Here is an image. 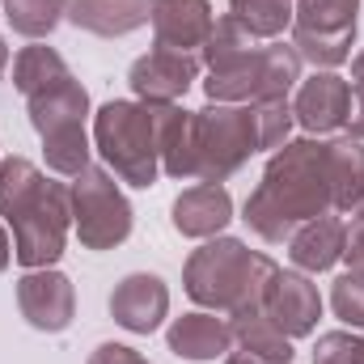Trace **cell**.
I'll use <instances>...</instances> for the list:
<instances>
[{
  "instance_id": "38",
  "label": "cell",
  "mask_w": 364,
  "mask_h": 364,
  "mask_svg": "<svg viewBox=\"0 0 364 364\" xmlns=\"http://www.w3.org/2000/svg\"><path fill=\"white\" fill-rule=\"evenodd\" d=\"M352 216H356V220H364V195H360V203L352 208Z\"/></svg>"
},
{
  "instance_id": "20",
  "label": "cell",
  "mask_w": 364,
  "mask_h": 364,
  "mask_svg": "<svg viewBox=\"0 0 364 364\" xmlns=\"http://www.w3.org/2000/svg\"><path fill=\"white\" fill-rule=\"evenodd\" d=\"M255 55H259V43H255V34H250L233 13H229V17H216L208 43L199 47V60H203L208 73H233V68H242V64L255 60Z\"/></svg>"
},
{
  "instance_id": "15",
  "label": "cell",
  "mask_w": 364,
  "mask_h": 364,
  "mask_svg": "<svg viewBox=\"0 0 364 364\" xmlns=\"http://www.w3.org/2000/svg\"><path fill=\"white\" fill-rule=\"evenodd\" d=\"M216 26V13L208 0H153V34L157 47L170 51H199Z\"/></svg>"
},
{
  "instance_id": "34",
  "label": "cell",
  "mask_w": 364,
  "mask_h": 364,
  "mask_svg": "<svg viewBox=\"0 0 364 364\" xmlns=\"http://www.w3.org/2000/svg\"><path fill=\"white\" fill-rule=\"evenodd\" d=\"M9 259H13V242H9V233H4V225H0V272L9 267Z\"/></svg>"
},
{
  "instance_id": "1",
  "label": "cell",
  "mask_w": 364,
  "mask_h": 364,
  "mask_svg": "<svg viewBox=\"0 0 364 364\" xmlns=\"http://www.w3.org/2000/svg\"><path fill=\"white\" fill-rule=\"evenodd\" d=\"M335 212L331 170H326V144L318 136H301L275 149L259 186L246 199L242 220L272 246H284L301 225Z\"/></svg>"
},
{
  "instance_id": "12",
  "label": "cell",
  "mask_w": 364,
  "mask_h": 364,
  "mask_svg": "<svg viewBox=\"0 0 364 364\" xmlns=\"http://www.w3.org/2000/svg\"><path fill=\"white\" fill-rule=\"evenodd\" d=\"M263 314L272 318L288 339L314 335L318 331V318H322L318 284H309L305 272H275L272 288H267V301H263Z\"/></svg>"
},
{
  "instance_id": "7",
  "label": "cell",
  "mask_w": 364,
  "mask_h": 364,
  "mask_svg": "<svg viewBox=\"0 0 364 364\" xmlns=\"http://www.w3.org/2000/svg\"><path fill=\"white\" fill-rule=\"evenodd\" d=\"M360 0H292V47L318 73L352 60Z\"/></svg>"
},
{
  "instance_id": "14",
  "label": "cell",
  "mask_w": 364,
  "mask_h": 364,
  "mask_svg": "<svg viewBox=\"0 0 364 364\" xmlns=\"http://www.w3.org/2000/svg\"><path fill=\"white\" fill-rule=\"evenodd\" d=\"M166 343L182 360H195V364L225 360L233 352V326L225 318H216L212 309H195V314H182V318L170 322Z\"/></svg>"
},
{
  "instance_id": "33",
  "label": "cell",
  "mask_w": 364,
  "mask_h": 364,
  "mask_svg": "<svg viewBox=\"0 0 364 364\" xmlns=\"http://www.w3.org/2000/svg\"><path fill=\"white\" fill-rule=\"evenodd\" d=\"M348 132L352 140H364V85H352V102H348Z\"/></svg>"
},
{
  "instance_id": "11",
  "label": "cell",
  "mask_w": 364,
  "mask_h": 364,
  "mask_svg": "<svg viewBox=\"0 0 364 364\" xmlns=\"http://www.w3.org/2000/svg\"><path fill=\"white\" fill-rule=\"evenodd\" d=\"M170 314V288L161 275L132 272L110 292V318L132 335H153Z\"/></svg>"
},
{
  "instance_id": "23",
  "label": "cell",
  "mask_w": 364,
  "mask_h": 364,
  "mask_svg": "<svg viewBox=\"0 0 364 364\" xmlns=\"http://www.w3.org/2000/svg\"><path fill=\"white\" fill-rule=\"evenodd\" d=\"M64 77H73V68L64 64V55H60L55 47L34 43V47H21L17 60H13V85H17L21 97L47 90V85H55V81H64Z\"/></svg>"
},
{
  "instance_id": "40",
  "label": "cell",
  "mask_w": 364,
  "mask_h": 364,
  "mask_svg": "<svg viewBox=\"0 0 364 364\" xmlns=\"http://www.w3.org/2000/svg\"><path fill=\"white\" fill-rule=\"evenodd\" d=\"M0 4H4V0H0Z\"/></svg>"
},
{
  "instance_id": "25",
  "label": "cell",
  "mask_w": 364,
  "mask_h": 364,
  "mask_svg": "<svg viewBox=\"0 0 364 364\" xmlns=\"http://www.w3.org/2000/svg\"><path fill=\"white\" fill-rule=\"evenodd\" d=\"M64 4L68 0H4V21L21 38H47L64 21Z\"/></svg>"
},
{
  "instance_id": "4",
  "label": "cell",
  "mask_w": 364,
  "mask_h": 364,
  "mask_svg": "<svg viewBox=\"0 0 364 364\" xmlns=\"http://www.w3.org/2000/svg\"><path fill=\"white\" fill-rule=\"evenodd\" d=\"M26 110H30V127L43 136V157H47V170L60 174V178H77L90 170V132H85V119H90V93L77 77H64L47 90L30 93L26 97Z\"/></svg>"
},
{
  "instance_id": "16",
  "label": "cell",
  "mask_w": 364,
  "mask_h": 364,
  "mask_svg": "<svg viewBox=\"0 0 364 364\" xmlns=\"http://www.w3.org/2000/svg\"><path fill=\"white\" fill-rule=\"evenodd\" d=\"M161 174L170 178H195V110H182L178 102H149Z\"/></svg>"
},
{
  "instance_id": "24",
  "label": "cell",
  "mask_w": 364,
  "mask_h": 364,
  "mask_svg": "<svg viewBox=\"0 0 364 364\" xmlns=\"http://www.w3.org/2000/svg\"><path fill=\"white\" fill-rule=\"evenodd\" d=\"M301 55L292 43H272L259 51V97L255 102H272V97H288L301 85Z\"/></svg>"
},
{
  "instance_id": "35",
  "label": "cell",
  "mask_w": 364,
  "mask_h": 364,
  "mask_svg": "<svg viewBox=\"0 0 364 364\" xmlns=\"http://www.w3.org/2000/svg\"><path fill=\"white\" fill-rule=\"evenodd\" d=\"M225 364H267V360H259V356H250V352H242V348H237V352H229V356H225Z\"/></svg>"
},
{
  "instance_id": "26",
  "label": "cell",
  "mask_w": 364,
  "mask_h": 364,
  "mask_svg": "<svg viewBox=\"0 0 364 364\" xmlns=\"http://www.w3.org/2000/svg\"><path fill=\"white\" fill-rule=\"evenodd\" d=\"M229 13L255 38H279L292 26V0H229Z\"/></svg>"
},
{
  "instance_id": "36",
  "label": "cell",
  "mask_w": 364,
  "mask_h": 364,
  "mask_svg": "<svg viewBox=\"0 0 364 364\" xmlns=\"http://www.w3.org/2000/svg\"><path fill=\"white\" fill-rule=\"evenodd\" d=\"M352 77H356V85H364V51L352 60Z\"/></svg>"
},
{
  "instance_id": "31",
  "label": "cell",
  "mask_w": 364,
  "mask_h": 364,
  "mask_svg": "<svg viewBox=\"0 0 364 364\" xmlns=\"http://www.w3.org/2000/svg\"><path fill=\"white\" fill-rule=\"evenodd\" d=\"M85 364H149V360L127 343H102V348H93V356Z\"/></svg>"
},
{
  "instance_id": "3",
  "label": "cell",
  "mask_w": 364,
  "mask_h": 364,
  "mask_svg": "<svg viewBox=\"0 0 364 364\" xmlns=\"http://www.w3.org/2000/svg\"><path fill=\"white\" fill-rule=\"evenodd\" d=\"M275 267L267 255H255L237 237H208L199 250H191L182 267V288L195 305L212 314H255L267 301V288L275 279Z\"/></svg>"
},
{
  "instance_id": "9",
  "label": "cell",
  "mask_w": 364,
  "mask_h": 364,
  "mask_svg": "<svg viewBox=\"0 0 364 364\" xmlns=\"http://www.w3.org/2000/svg\"><path fill=\"white\" fill-rule=\"evenodd\" d=\"M17 309L21 318L43 331V335H60L73 326L77 318V288L73 279L55 267H38V272H26L17 279Z\"/></svg>"
},
{
  "instance_id": "27",
  "label": "cell",
  "mask_w": 364,
  "mask_h": 364,
  "mask_svg": "<svg viewBox=\"0 0 364 364\" xmlns=\"http://www.w3.org/2000/svg\"><path fill=\"white\" fill-rule=\"evenodd\" d=\"M259 51H263V47H259ZM203 93H208V102H229V106L255 102V97H259V55L246 60V64L233 68V73H208Z\"/></svg>"
},
{
  "instance_id": "2",
  "label": "cell",
  "mask_w": 364,
  "mask_h": 364,
  "mask_svg": "<svg viewBox=\"0 0 364 364\" xmlns=\"http://www.w3.org/2000/svg\"><path fill=\"white\" fill-rule=\"evenodd\" d=\"M0 216L13 225V259L26 272L55 267L73 229V191L51 182L34 161H0Z\"/></svg>"
},
{
  "instance_id": "30",
  "label": "cell",
  "mask_w": 364,
  "mask_h": 364,
  "mask_svg": "<svg viewBox=\"0 0 364 364\" xmlns=\"http://www.w3.org/2000/svg\"><path fill=\"white\" fill-rule=\"evenodd\" d=\"M314 364H360V339L352 331H326V335H318Z\"/></svg>"
},
{
  "instance_id": "37",
  "label": "cell",
  "mask_w": 364,
  "mask_h": 364,
  "mask_svg": "<svg viewBox=\"0 0 364 364\" xmlns=\"http://www.w3.org/2000/svg\"><path fill=\"white\" fill-rule=\"evenodd\" d=\"M9 68V47H4V34H0V73Z\"/></svg>"
},
{
  "instance_id": "19",
  "label": "cell",
  "mask_w": 364,
  "mask_h": 364,
  "mask_svg": "<svg viewBox=\"0 0 364 364\" xmlns=\"http://www.w3.org/2000/svg\"><path fill=\"white\" fill-rule=\"evenodd\" d=\"M343 237H348V225L335 212H326V216L301 225L288 237V259L296 263V272H305V275L331 272L343 259Z\"/></svg>"
},
{
  "instance_id": "29",
  "label": "cell",
  "mask_w": 364,
  "mask_h": 364,
  "mask_svg": "<svg viewBox=\"0 0 364 364\" xmlns=\"http://www.w3.org/2000/svg\"><path fill=\"white\" fill-rule=\"evenodd\" d=\"M331 309L343 326L364 331V272H343L331 284Z\"/></svg>"
},
{
  "instance_id": "6",
  "label": "cell",
  "mask_w": 364,
  "mask_h": 364,
  "mask_svg": "<svg viewBox=\"0 0 364 364\" xmlns=\"http://www.w3.org/2000/svg\"><path fill=\"white\" fill-rule=\"evenodd\" d=\"M259 153L255 132V106H229L208 102L195 110V178L199 182H229L250 157Z\"/></svg>"
},
{
  "instance_id": "22",
  "label": "cell",
  "mask_w": 364,
  "mask_h": 364,
  "mask_svg": "<svg viewBox=\"0 0 364 364\" xmlns=\"http://www.w3.org/2000/svg\"><path fill=\"white\" fill-rule=\"evenodd\" d=\"M233 343L242 348V352H250V356H259V360L267 364H292V339L275 326L272 318L263 314V309H255V314H233Z\"/></svg>"
},
{
  "instance_id": "17",
  "label": "cell",
  "mask_w": 364,
  "mask_h": 364,
  "mask_svg": "<svg viewBox=\"0 0 364 364\" xmlns=\"http://www.w3.org/2000/svg\"><path fill=\"white\" fill-rule=\"evenodd\" d=\"M64 17L97 38H123L153 21V0H68Z\"/></svg>"
},
{
  "instance_id": "39",
  "label": "cell",
  "mask_w": 364,
  "mask_h": 364,
  "mask_svg": "<svg viewBox=\"0 0 364 364\" xmlns=\"http://www.w3.org/2000/svg\"><path fill=\"white\" fill-rule=\"evenodd\" d=\"M360 364H364V339H360Z\"/></svg>"
},
{
  "instance_id": "28",
  "label": "cell",
  "mask_w": 364,
  "mask_h": 364,
  "mask_svg": "<svg viewBox=\"0 0 364 364\" xmlns=\"http://www.w3.org/2000/svg\"><path fill=\"white\" fill-rule=\"evenodd\" d=\"M250 106H255L259 153H267V149H279V144H288V140H292V123H296V114H292V102H288V97L250 102Z\"/></svg>"
},
{
  "instance_id": "32",
  "label": "cell",
  "mask_w": 364,
  "mask_h": 364,
  "mask_svg": "<svg viewBox=\"0 0 364 364\" xmlns=\"http://www.w3.org/2000/svg\"><path fill=\"white\" fill-rule=\"evenodd\" d=\"M343 263H348V272H364V220H352V225H348Z\"/></svg>"
},
{
  "instance_id": "8",
  "label": "cell",
  "mask_w": 364,
  "mask_h": 364,
  "mask_svg": "<svg viewBox=\"0 0 364 364\" xmlns=\"http://www.w3.org/2000/svg\"><path fill=\"white\" fill-rule=\"evenodd\" d=\"M73 191V229L85 250H114L132 237V203L110 170L90 166L68 182Z\"/></svg>"
},
{
  "instance_id": "21",
  "label": "cell",
  "mask_w": 364,
  "mask_h": 364,
  "mask_svg": "<svg viewBox=\"0 0 364 364\" xmlns=\"http://www.w3.org/2000/svg\"><path fill=\"white\" fill-rule=\"evenodd\" d=\"M326 170H331V195L335 212H352L364 195V140H331L326 144Z\"/></svg>"
},
{
  "instance_id": "18",
  "label": "cell",
  "mask_w": 364,
  "mask_h": 364,
  "mask_svg": "<svg viewBox=\"0 0 364 364\" xmlns=\"http://www.w3.org/2000/svg\"><path fill=\"white\" fill-rule=\"evenodd\" d=\"M229 220H233V195L225 191V182L186 186L174 199V229L182 237H220Z\"/></svg>"
},
{
  "instance_id": "5",
  "label": "cell",
  "mask_w": 364,
  "mask_h": 364,
  "mask_svg": "<svg viewBox=\"0 0 364 364\" xmlns=\"http://www.w3.org/2000/svg\"><path fill=\"white\" fill-rule=\"evenodd\" d=\"M93 149L110 166V174L127 186H157L161 178V153L149 102H106L93 114Z\"/></svg>"
},
{
  "instance_id": "13",
  "label": "cell",
  "mask_w": 364,
  "mask_h": 364,
  "mask_svg": "<svg viewBox=\"0 0 364 364\" xmlns=\"http://www.w3.org/2000/svg\"><path fill=\"white\" fill-rule=\"evenodd\" d=\"M348 102H352V85L339 73H314L309 81L296 85L292 97V114L309 136H326L335 127H343L348 119Z\"/></svg>"
},
{
  "instance_id": "10",
  "label": "cell",
  "mask_w": 364,
  "mask_h": 364,
  "mask_svg": "<svg viewBox=\"0 0 364 364\" xmlns=\"http://www.w3.org/2000/svg\"><path fill=\"white\" fill-rule=\"evenodd\" d=\"M199 77V60L191 51H170V47H153L149 55H140L127 73V85L140 102H178L182 93L195 85Z\"/></svg>"
}]
</instances>
